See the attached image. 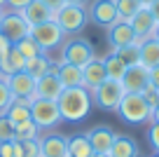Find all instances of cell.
<instances>
[{
    "mask_svg": "<svg viewBox=\"0 0 159 157\" xmlns=\"http://www.w3.org/2000/svg\"><path fill=\"white\" fill-rule=\"evenodd\" d=\"M140 96L145 98V103H148L150 108H154V106H159V89L154 87L152 82H150L148 87H145L143 92H140Z\"/></svg>",
    "mask_w": 159,
    "mask_h": 157,
    "instance_id": "cell-33",
    "label": "cell"
},
{
    "mask_svg": "<svg viewBox=\"0 0 159 157\" xmlns=\"http://www.w3.org/2000/svg\"><path fill=\"white\" fill-rule=\"evenodd\" d=\"M56 78H59L61 87L68 89V87H82V68L77 66H70L61 61L59 68H56Z\"/></svg>",
    "mask_w": 159,
    "mask_h": 157,
    "instance_id": "cell-20",
    "label": "cell"
},
{
    "mask_svg": "<svg viewBox=\"0 0 159 157\" xmlns=\"http://www.w3.org/2000/svg\"><path fill=\"white\" fill-rule=\"evenodd\" d=\"M33 0H5V10H12V12H24L26 7L30 5Z\"/></svg>",
    "mask_w": 159,
    "mask_h": 157,
    "instance_id": "cell-36",
    "label": "cell"
},
{
    "mask_svg": "<svg viewBox=\"0 0 159 157\" xmlns=\"http://www.w3.org/2000/svg\"><path fill=\"white\" fill-rule=\"evenodd\" d=\"M5 115L12 120V124H21L30 120V98H14L10 103V108L5 110Z\"/></svg>",
    "mask_w": 159,
    "mask_h": 157,
    "instance_id": "cell-22",
    "label": "cell"
},
{
    "mask_svg": "<svg viewBox=\"0 0 159 157\" xmlns=\"http://www.w3.org/2000/svg\"><path fill=\"white\" fill-rule=\"evenodd\" d=\"M52 64H54V61L49 59V54H47V52H40V54H35V56H30V59H26L24 70L38 80V78H42V75H47V73L52 70Z\"/></svg>",
    "mask_w": 159,
    "mask_h": 157,
    "instance_id": "cell-19",
    "label": "cell"
},
{
    "mask_svg": "<svg viewBox=\"0 0 159 157\" xmlns=\"http://www.w3.org/2000/svg\"><path fill=\"white\" fill-rule=\"evenodd\" d=\"M138 2H140V5H143V7H148L150 2H152V0H138Z\"/></svg>",
    "mask_w": 159,
    "mask_h": 157,
    "instance_id": "cell-44",
    "label": "cell"
},
{
    "mask_svg": "<svg viewBox=\"0 0 159 157\" xmlns=\"http://www.w3.org/2000/svg\"><path fill=\"white\" fill-rule=\"evenodd\" d=\"M105 80H108V75H105L103 59L94 56V59H91L89 64L82 68V87L89 89V92H94V89L98 87V84H103Z\"/></svg>",
    "mask_w": 159,
    "mask_h": 157,
    "instance_id": "cell-15",
    "label": "cell"
},
{
    "mask_svg": "<svg viewBox=\"0 0 159 157\" xmlns=\"http://www.w3.org/2000/svg\"><path fill=\"white\" fill-rule=\"evenodd\" d=\"M0 157H14V141L0 143Z\"/></svg>",
    "mask_w": 159,
    "mask_h": 157,
    "instance_id": "cell-37",
    "label": "cell"
},
{
    "mask_svg": "<svg viewBox=\"0 0 159 157\" xmlns=\"http://www.w3.org/2000/svg\"><path fill=\"white\" fill-rule=\"evenodd\" d=\"M87 138H89L94 152H98V155H110V148H112L117 134H115L108 124H98V127H91L89 131H87Z\"/></svg>",
    "mask_w": 159,
    "mask_h": 157,
    "instance_id": "cell-12",
    "label": "cell"
},
{
    "mask_svg": "<svg viewBox=\"0 0 159 157\" xmlns=\"http://www.w3.org/2000/svg\"><path fill=\"white\" fill-rule=\"evenodd\" d=\"M129 24H131V28H134L138 42H143V40H148V38H154V31H157V26H159L157 21H154L150 7H140V10L129 19Z\"/></svg>",
    "mask_w": 159,
    "mask_h": 157,
    "instance_id": "cell-11",
    "label": "cell"
},
{
    "mask_svg": "<svg viewBox=\"0 0 159 157\" xmlns=\"http://www.w3.org/2000/svg\"><path fill=\"white\" fill-rule=\"evenodd\" d=\"M112 52H117L122 59L126 61V64H138V56H140V42L136 40V42H131V45H126V47H119V49H112Z\"/></svg>",
    "mask_w": 159,
    "mask_h": 157,
    "instance_id": "cell-29",
    "label": "cell"
},
{
    "mask_svg": "<svg viewBox=\"0 0 159 157\" xmlns=\"http://www.w3.org/2000/svg\"><path fill=\"white\" fill-rule=\"evenodd\" d=\"M66 2H70V5H82V7H87V2H89V0H66Z\"/></svg>",
    "mask_w": 159,
    "mask_h": 157,
    "instance_id": "cell-43",
    "label": "cell"
},
{
    "mask_svg": "<svg viewBox=\"0 0 159 157\" xmlns=\"http://www.w3.org/2000/svg\"><path fill=\"white\" fill-rule=\"evenodd\" d=\"M10 49H12V42H7V40L2 38V35H0V59L10 54Z\"/></svg>",
    "mask_w": 159,
    "mask_h": 157,
    "instance_id": "cell-39",
    "label": "cell"
},
{
    "mask_svg": "<svg viewBox=\"0 0 159 157\" xmlns=\"http://www.w3.org/2000/svg\"><path fill=\"white\" fill-rule=\"evenodd\" d=\"M150 82H152L154 87L159 89V66H157V68H152V70H150Z\"/></svg>",
    "mask_w": 159,
    "mask_h": 157,
    "instance_id": "cell-41",
    "label": "cell"
},
{
    "mask_svg": "<svg viewBox=\"0 0 159 157\" xmlns=\"http://www.w3.org/2000/svg\"><path fill=\"white\" fill-rule=\"evenodd\" d=\"M30 38L38 42V47L42 49V52H47V54H49L52 49L61 47V45L66 42V38H68V35L61 31V26L56 24L54 19H49V21H42V24L30 26Z\"/></svg>",
    "mask_w": 159,
    "mask_h": 157,
    "instance_id": "cell-5",
    "label": "cell"
},
{
    "mask_svg": "<svg viewBox=\"0 0 159 157\" xmlns=\"http://www.w3.org/2000/svg\"><path fill=\"white\" fill-rule=\"evenodd\" d=\"M40 129L33 120L28 122H21V124H14V141H33V138H40Z\"/></svg>",
    "mask_w": 159,
    "mask_h": 157,
    "instance_id": "cell-27",
    "label": "cell"
},
{
    "mask_svg": "<svg viewBox=\"0 0 159 157\" xmlns=\"http://www.w3.org/2000/svg\"><path fill=\"white\" fill-rule=\"evenodd\" d=\"M150 12H152V17H154V21H157L159 24V0H152V2H150Z\"/></svg>",
    "mask_w": 159,
    "mask_h": 157,
    "instance_id": "cell-40",
    "label": "cell"
},
{
    "mask_svg": "<svg viewBox=\"0 0 159 157\" xmlns=\"http://www.w3.org/2000/svg\"><path fill=\"white\" fill-rule=\"evenodd\" d=\"M148 143L152 145L154 152H159V122H150L148 124Z\"/></svg>",
    "mask_w": 159,
    "mask_h": 157,
    "instance_id": "cell-35",
    "label": "cell"
},
{
    "mask_svg": "<svg viewBox=\"0 0 159 157\" xmlns=\"http://www.w3.org/2000/svg\"><path fill=\"white\" fill-rule=\"evenodd\" d=\"M87 17H89V21H94L96 26H103V28H108L115 21H119L115 0H94L89 5V10H87Z\"/></svg>",
    "mask_w": 159,
    "mask_h": 157,
    "instance_id": "cell-9",
    "label": "cell"
},
{
    "mask_svg": "<svg viewBox=\"0 0 159 157\" xmlns=\"http://www.w3.org/2000/svg\"><path fill=\"white\" fill-rule=\"evenodd\" d=\"M21 14L26 17V21H28L30 26H35V24H42V21H49V19H54V12L49 10V7L42 2V0H33L28 7H26Z\"/></svg>",
    "mask_w": 159,
    "mask_h": 157,
    "instance_id": "cell-21",
    "label": "cell"
},
{
    "mask_svg": "<svg viewBox=\"0 0 159 157\" xmlns=\"http://www.w3.org/2000/svg\"><path fill=\"white\" fill-rule=\"evenodd\" d=\"M150 122H159V106L152 108V113H150Z\"/></svg>",
    "mask_w": 159,
    "mask_h": 157,
    "instance_id": "cell-42",
    "label": "cell"
},
{
    "mask_svg": "<svg viewBox=\"0 0 159 157\" xmlns=\"http://www.w3.org/2000/svg\"><path fill=\"white\" fill-rule=\"evenodd\" d=\"M103 66H105V75H108L110 80H122V78H124V73H126V68H129V64H126L117 52H112V54L105 56Z\"/></svg>",
    "mask_w": 159,
    "mask_h": 157,
    "instance_id": "cell-25",
    "label": "cell"
},
{
    "mask_svg": "<svg viewBox=\"0 0 159 157\" xmlns=\"http://www.w3.org/2000/svg\"><path fill=\"white\" fill-rule=\"evenodd\" d=\"M96 56L94 47L89 40L84 38H66V42L61 45V61L77 68H84L91 59Z\"/></svg>",
    "mask_w": 159,
    "mask_h": 157,
    "instance_id": "cell-4",
    "label": "cell"
},
{
    "mask_svg": "<svg viewBox=\"0 0 159 157\" xmlns=\"http://www.w3.org/2000/svg\"><path fill=\"white\" fill-rule=\"evenodd\" d=\"M14 157H42V152H40V138L14 141Z\"/></svg>",
    "mask_w": 159,
    "mask_h": 157,
    "instance_id": "cell-26",
    "label": "cell"
},
{
    "mask_svg": "<svg viewBox=\"0 0 159 157\" xmlns=\"http://www.w3.org/2000/svg\"><path fill=\"white\" fill-rule=\"evenodd\" d=\"M152 157H159V152H154V155H152Z\"/></svg>",
    "mask_w": 159,
    "mask_h": 157,
    "instance_id": "cell-50",
    "label": "cell"
},
{
    "mask_svg": "<svg viewBox=\"0 0 159 157\" xmlns=\"http://www.w3.org/2000/svg\"><path fill=\"white\" fill-rule=\"evenodd\" d=\"M2 12H5V7H0V21H2Z\"/></svg>",
    "mask_w": 159,
    "mask_h": 157,
    "instance_id": "cell-47",
    "label": "cell"
},
{
    "mask_svg": "<svg viewBox=\"0 0 159 157\" xmlns=\"http://www.w3.org/2000/svg\"><path fill=\"white\" fill-rule=\"evenodd\" d=\"M115 7H117V19L119 21H129L143 5H140L138 0H115Z\"/></svg>",
    "mask_w": 159,
    "mask_h": 157,
    "instance_id": "cell-28",
    "label": "cell"
},
{
    "mask_svg": "<svg viewBox=\"0 0 159 157\" xmlns=\"http://www.w3.org/2000/svg\"><path fill=\"white\" fill-rule=\"evenodd\" d=\"M0 80H7V75H5V73H0Z\"/></svg>",
    "mask_w": 159,
    "mask_h": 157,
    "instance_id": "cell-48",
    "label": "cell"
},
{
    "mask_svg": "<svg viewBox=\"0 0 159 157\" xmlns=\"http://www.w3.org/2000/svg\"><path fill=\"white\" fill-rule=\"evenodd\" d=\"M91 143L87 138V134H75L68 136V157H91Z\"/></svg>",
    "mask_w": 159,
    "mask_h": 157,
    "instance_id": "cell-24",
    "label": "cell"
},
{
    "mask_svg": "<svg viewBox=\"0 0 159 157\" xmlns=\"http://www.w3.org/2000/svg\"><path fill=\"white\" fill-rule=\"evenodd\" d=\"M0 35H2L7 42L16 45L19 40H24V38L30 35V24L26 21V17L21 14V12L5 10L2 12V21H0Z\"/></svg>",
    "mask_w": 159,
    "mask_h": 157,
    "instance_id": "cell-7",
    "label": "cell"
},
{
    "mask_svg": "<svg viewBox=\"0 0 159 157\" xmlns=\"http://www.w3.org/2000/svg\"><path fill=\"white\" fill-rule=\"evenodd\" d=\"M138 143L134 141L131 136H117L110 148V157H138Z\"/></svg>",
    "mask_w": 159,
    "mask_h": 157,
    "instance_id": "cell-23",
    "label": "cell"
},
{
    "mask_svg": "<svg viewBox=\"0 0 159 157\" xmlns=\"http://www.w3.org/2000/svg\"><path fill=\"white\" fill-rule=\"evenodd\" d=\"M42 2H45V5H47V7H49V10H52V12H59V10H61V7H63V5H66V0H42Z\"/></svg>",
    "mask_w": 159,
    "mask_h": 157,
    "instance_id": "cell-38",
    "label": "cell"
},
{
    "mask_svg": "<svg viewBox=\"0 0 159 157\" xmlns=\"http://www.w3.org/2000/svg\"><path fill=\"white\" fill-rule=\"evenodd\" d=\"M0 7H5V0H0Z\"/></svg>",
    "mask_w": 159,
    "mask_h": 157,
    "instance_id": "cell-49",
    "label": "cell"
},
{
    "mask_svg": "<svg viewBox=\"0 0 159 157\" xmlns=\"http://www.w3.org/2000/svg\"><path fill=\"white\" fill-rule=\"evenodd\" d=\"M40 152L42 157H68V136L63 134H40Z\"/></svg>",
    "mask_w": 159,
    "mask_h": 157,
    "instance_id": "cell-13",
    "label": "cell"
},
{
    "mask_svg": "<svg viewBox=\"0 0 159 157\" xmlns=\"http://www.w3.org/2000/svg\"><path fill=\"white\" fill-rule=\"evenodd\" d=\"M59 103V113L63 117V122H82L89 117L91 108H94V98L91 92L84 87H68L59 94L56 98Z\"/></svg>",
    "mask_w": 159,
    "mask_h": 157,
    "instance_id": "cell-1",
    "label": "cell"
},
{
    "mask_svg": "<svg viewBox=\"0 0 159 157\" xmlns=\"http://www.w3.org/2000/svg\"><path fill=\"white\" fill-rule=\"evenodd\" d=\"M12 101H14V96H12L7 82H5V80H0V113H5V110L10 108Z\"/></svg>",
    "mask_w": 159,
    "mask_h": 157,
    "instance_id": "cell-34",
    "label": "cell"
},
{
    "mask_svg": "<svg viewBox=\"0 0 159 157\" xmlns=\"http://www.w3.org/2000/svg\"><path fill=\"white\" fill-rule=\"evenodd\" d=\"M124 87H122V82L119 80H105L103 84H98V87L91 92V98H94V106L101 110H117L119 101H122V96H124Z\"/></svg>",
    "mask_w": 159,
    "mask_h": 157,
    "instance_id": "cell-8",
    "label": "cell"
},
{
    "mask_svg": "<svg viewBox=\"0 0 159 157\" xmlns=\"http://www.w3.org/2000/svg\"><path fill=\"white\" fill-rule=\"evenodd\" d=\"M150 113H152V108L145 103L140 94H124L117 106V115L122 117V122L131 124V127L150 124Z\"/></svg>",
    "mask_w": 159,
    "mask_h": 157,
    "instance_id": "cell-2",
    "label": "cell"
},
{
    "mask_svg": "<svg viewBox=\"0 0 159 157\" xmlns=\"http://www.w3.org/2000/svg\"><path fill=\"white\" fill-rule=\"evenodd\" d=\"M138 64H143L148 70L157 68L159 66V40L157 38H148L140 42V56Z\"/></svg>",
    "mask_w": 159,
    "mask_h": 157,
    "instance_id": "cell-18",
    "label": "cell"
},
{
    "mask_svg": "<svg viewBox=\"0 0 159 157\" xmlns=\"http://www.w3.org/2000/svg\"><path fill=\"white\" fill-rule=\"evenodd\" d=\"M91 157H110V155H98V152H94V155H91Z\"/></svg>",
    "mask_w": 159,
    "mask_h": 157,
    "instance_id": "cell-45",
    "label": "cell"
},
{
    "mask_svg": "<svg viewBox=\"0 0 159 157\" xmlns=\"http://www.w3.org/2000/svg\"><path fill=\"white\" fill-rule=\"evenodd\" d=\"M14 141V124L5 113H0V143Z\"/></svg>",
    "mask_w": 159,
    "mask_h": 157,
    "instance_id": "cell-31",
    "label": "cell"
},
{
    "mask_svg": "<svg viewBox=\"0 0 159 157\" xmlns=\"http://www.w3.org/2000/svg\"><path fill=\"white\" fill-rule=\"evenodd\" d=\"M119 82H122V87H124L126 94H140L150 84V70L145 68L143 64H131Z\"/></svg>",
    "mask_w": 159,
    "mask_h": 157,
    "instance_id": "cell-10",
    "label": "cell"
},
{
    "mask_svg": "<svg viewBox=\"0 0 159 157\" xmlns=\"http://www.w3.org/2000/svg\"><path fill=\"white\" fill-rule=\"evenodd\" d=\"M154 38H157V40H159V26H157V31H154Z\"/></svg>",
    "mask_w": 159,
    "mask_h": 157,
    "instance_id": "cell-46",
    "label": "cell"
},
{
    "mask_svg": "<svg viewBox=\"0 0 159 157\" xmlns=\"http://www.w3.org/2000/svg\"><path fill=\"white\" fill-rule=\"evenodd\" d=\"M5 59H7V64L12 66V70H14V73H19V70H24V66H26V56L21 54V52H19V49L14 47V45H12L10 54H7Z\"/></svg>",
    "mask_w": 159,
    "mask_h": 157,
    "instance_id": "cell-32",
    "label": "cell"
},
{
    "mask_svg": "<svg viewBox=\"0 0 159 157\" xmlns=\"http://www.w3.org/2000/svg\"><path fill=\"white\" fill-rule=\"evenodd\" d=\"M14 47L19 49V52L26 56V59H30V56H35V54H40V52H42V49L38 47V42H35V40L30 38V35H28V38H24V40H19V42H16Z\"/></svg>",
    "mask_w": 159,
    "mask_h": 157,
    "instance_id": "cell-30",
    "label": "cell"
},
{
    "mask_svg": "<svg viewBox=\"0 0 159 157\" xmlns=\"http://www.w3.org/2000/svg\"><path fill=\"white\" fill-rule=\"evenodd\" d=\"M61 92H63V87H61L59 78L52 75V73H47V75H42V78L35 80V94H33V98H49V101H56Z\"/></svg>",
    "mask_w": 159,
    "mask_h": 157,
    "instance_id": "cell-17",
    "label": "cell"
},
{
    "mask_svg": "<svg viewBox=\"0 0 159 157\" xmlns=\"http://www.w3.org/2000/svg\"><path fill=\"white\" fill-rule=\"evenodd\" d=\"M30 120L38 124L40 131H52L63 122L59 113V103L49 101V98H33L30 101Z\"/></svg>",
    "mask_w": 159,
    "mask_h": 157,
    "instance_id": "cell-3",
    "label": "cell"
},
{
    "mask_svg": "<svg viewBox=\"0 0 159 157\" xmlns=\"http://www.w3.org/2000/svg\"><path fill=\"white\" fill-rule=\"evenodd\" d=\"M108 42L112 49H119V47H126V45L136 42V33L129 21H115L112 26H108Z\"/></svg>",
    "mask_w": 159,
    "mask_h": 157,
    "instance_id": "cell-16",
    "label": "cell"
},
{
    "mask_svg": "<svg viewBox=\"0 0 159 157\" xmlns=\"http://www.w3.org/2000/svg\"><path fill=\"white\" fill-rule=\"evenodd\" d=\"M54 21L61 26V31H63L66 35H77L80 31H84L87 21H89V17H87V7L66 2L59 12H54Z\"/></svg>",
    "mask_w": 159,
    "mask_h": 157,
    "instance_id": "cell-6",
    "label": "cell"
},
{
    "mask_svg": "<svg viewBox=\"0 0 159 157\" xmlns=\"http://www.w3.org/2000/svg\"><path fill=\"white\" fill-rule=\"evenodd\" d=\"M5 82H7V87H10L14 98H30L33 101V94H35V78L33 75H28L26 70H19V73H12Z\"/></svg>",
    "mask_w": 159,
    "mask_h": 157,
    "instance_id": "cell-14",
    "label": "cell"
}]
</instances>
